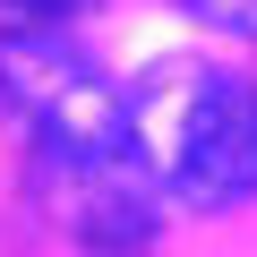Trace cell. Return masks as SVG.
Instances as JSON below:
<instances>
[{"label": "cell", "mask_w": 257, "mask_h": 257, "mask_svg": "<svg viewBox=\"0 0 257 257\" xmlns=\"http://www.w3.org/2000/svg\"><path fill=\"white\" fill-rule=\"evenodd\" d=\"M128 138L172 206L223 214L257 197V86L231 69H155L128 94Z\"/></svg>", "instance_id": "cell-1"}, {"label": "cell", "mask_w": 257, "mask_h": 257, "mask_svg": "<svg viewBox=\"0 0 257 257\" xmlns=\"http://www.w3.org/2000/svg\"><path fill=\"white\" fill-rule=\"evenodd\" d=\"M0 103L26 120L43 155H138L128 138V86L77 52L60 26H9L0 35Z\"/></svg>", "instance_id": "cell-2"}, {"label": "cell", "mask_w": 257, "mask_h": 257, "mask_svg": "<svg viewBox=\"0 0 257 257\" xmlns=\"http://www.w3.org/2000/svg\"><path fill=\"white\" fill-rule=\"evenodd\" d=\"M43 189L94 257H138L155 240V172L138 155H43Z\"/></svg>", "instance_id": "cell-3"}, {"label": "cell", "mask_w": 257, "mask_h": 257, "mask_svg": "<svg viewBox=\"0 0 257 257\" xmlns=\"http://www.w3.org/2000/svg\"><path fill=\"white\" fill-rule=\"evenodd\" d=\"M86 0H0V18L9 26H60V18H77Z\"/></svg>", "instance_id": "cell-4"}, {"label": "cell", "mask_w": 257, "mask_h": 257, "mask_svg": "<svg viewBox=\"0 0 257 257\" xmlns=\"http://www.w3.org/2000/svg\"><path fill=\"white\" fill-rule=\"evenodd\" d=\"M180 9H189V0H180Z\"/></svg>", "instance_id": "cell-5"}]
</instances>
